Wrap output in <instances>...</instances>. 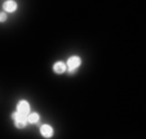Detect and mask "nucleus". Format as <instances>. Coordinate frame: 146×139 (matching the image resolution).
Here are the masks:
<instances>
[{"label": "nucleus", "instance_id": "obj_1", "mask_svg": "<svg viewBox=\"0 0 146 139\" xmlns=\"http://www.w3.org/2000/svg\"><path fill=\"white\" fill-rule=\"evenodd\" d=\"M12 118L16 122V126L17 128H25L26 126V122H27V118H26L25 114H21V113H13L12 114Z\"/></svg>", "mask_w": 146, "mask_h": 139}, {"label": "nucleus", "instance_id": "obj_2", "mask_svg": "<svg viewBox=\"0 0 146 139\" xmlns=\"http://www.w3.org/2000/svg\"><path fill=\"white\" fill-rule=\"evenodd\" d=\"M80 65V58L74 56V57H70L69 61H67V66L70 68V73H74V70L76 69L78 66Z\"/></svg>", "mask_w": 146, "mask_h": 139}, {"label": "nucleus", "instance_id": "obj_3", "mask_svg": "<svg viewBox=\"0 0 146 139\" xmlns=\"http://www.w3.org/2000/svg\"><path fill=\"white\" fill-rule=\"evenodd\" d=\"M17 111H18V113L26 116V114L30 112V107H29V104L26 103V101H19L18 105H17Z\"/></svg>", "mask_w": 146, "mask_h": 139}, {"label": "nucleus", "instance_id": "obj_4", "mask_svg": "<svg viewBox=\"0 0 146 139\" xmlns=\"http://www.w3.org/2000/svg\"><path fill=\"white\" fill-rule=\"evenodd\" d=\"M40 133L43 136H45V138H49V136H52L53 134V129L50 128L49 125H43L40 129Z\"/></svg>", "mask_w": 146, "mask_h": 139}, {"label": "nucleus", "instance_id": "obj_5", "mask_svg": "<svg viewBox=\"0 0 146 139\" xmlns=\"http://www.w3.org/2000/svg\"><path fill=\"white\" fill-rule=\"evenodd\" d=\"M53 70H54L57 74H62V73L66 72V65L64 64V62H56L54 66H53Z\"/></svg>", "mask_w": 146, "mask_h": 139}, {"label": "nucleus", "instance_id": "obj_6", "mask_svg": "<svg viewBox=\"0 0 146 139\" xmlns=\"http://www.w3.org/2000/svg\"><path fill=\"white\" fill-rule=\"evenodd\" d=\"M3 8H4V11H7V12H14L17 8V4L14 3V1H12V0H9V1L4 3Z\"/></svg>", "mask_w": 146, "mask_h": 139}, {"label": "nucleus", "instance_id": "obj_7", "mask_svg": "<svg viewBox=\"0 0 146 139\" xmlns=\"http://www.w3.org/2000/svg\"><path fill=\"white\" fill-rule=\"evenodd\" d=\"M27 121H29V122H31V124L38 122V121H39V114H38V113H31V114H29Z\"/></svg>", "mask_w": 146, "mask_h": 139}, {"label": "nucleus", "instance_id": "obj_8", "mask_svg": "<svg viewBox=\"0 0 146 139\" xmlns=\"http://www.w3.org/2000/svg\"><path fill=\"white\" fill-rule=\"evenodd\" d=\"M7 19V14L4 12H0V22H4Z\"/></svg>", "mask_w": 146, "mask_h": 139}]
</instances>
